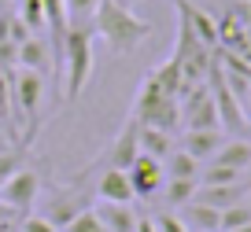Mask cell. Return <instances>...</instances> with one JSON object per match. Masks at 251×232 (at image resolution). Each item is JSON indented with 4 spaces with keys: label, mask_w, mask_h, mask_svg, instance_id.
<instances>
[{
    "label": "cell",
    "mask_w": 251,
    "mask_h": 232,
    "mask_svg": "<svg viewBox=\"0 0 251 232\" xmlns=\"http://www.w3.org/2000/svg\"><path fill=\"white\" fill-rule=\"evenodd\" d=\"M45 93L48 81L37 70L15 67L11 70V103H15V122H19V147L30 151L45 125Z\"/></svg>",
    "instance_id": "6da1fadb"
},
{
    "label": "cell",
    "mask_w": 251,
    "mask_h": 232,
    "mask_svg": "<svg viewBox=\"0 0 251 232\" xmlns=\"http://www.w3.org/2000/svg\"><path fill=\"white\" fill-rule=\"evenodd\" d=\"M93 30L107 41V48L115 55H133L137 48L151 37V23H144L141 15H133L122 0H100Z\"/></svg>",
    "instance_id": "7a4b0ae2"
},
{
    "label": "cell",
    "mask_w": 251,
    "mask_h": 232,
    "mask_svg": "<svg viewBox=\"0 0 251 232\" xmlns=\"http://www.w3.org/2000/svg\"><path fill=\"white\" fill-rule=\"evenodd\" d=\"M93 26H71L63 41V81H59V100L78 103L85 93L89 77L96 70V52H93Z\"/></svg>",
    "instance_id": "3957f363"
},
{
    "label": "cell",
    "mask_w": 251,
    "mask_h": 232,
    "mask_svg": "<svg viewBox=\"0 0 251 232\" xmlns=\"http://www.w3.org/2000/svg\"><path fill=\"white\" fill-rule=\"evenodd\" d=\"M37 203H41L37 214L48 217V221L63 232L78 214H85V210H89V203H93V177L78 173V177L67 181V185H48V192H41Z\"/></svg>",
    "instance_id": "277c9868"
},
{
    "label": "cell",
    "mask_w": 251,
    "mask_h": 232,
    "mask_svg": "<svg viewBox=\"0 0 251 232\" xmlns=\"http://www.w3.org/2000/svg\"><path fill=\"white\" fill-rule=\"evenodd\" d=\"M41 192H45V166L26 159V162L8 177V185L0 188V199L8 203V207L15 210L19 217H26V214H33V207H37Z\"/></svg>",
    "instance_id": "5b68a950"
},
{
    "label": "cell",
    "mask_w": 251,
    "mask_h": 232,
    "mask_svg": "<svg viewBox=\"0 0 251 232\" xmlns=\"http://www.w3.org/2000/svg\"><path fill=\"white\" fill-rule=\"evenodd\" d=\"M137 155H141V125L129 118V122L115 133V140L103 147V155L96 159V166H85V170L89 173H93V170L96 173H100V170H129Z\"/></svg>",
    "instance_id": "8992f818"
},
{
    "label": "cell",
    "mask_w": 251,
    "mask_h": 232,
    "mask_svg": "<svg viewBox=\"0 0 251 232\" xmlns=\"http://www.w3.org/2000/svg\"><path fill=\"white\" fill-rule=\"evenodd\" d=\"M181 122H185V129H222L218 111H214V96L207 85H192V93L181 103Z\"/></svg>",
    "instance_id": "52a82bcc"
},
{
    "label": "cell",
    "mask_w": 251,
    "mask_h": 232,
    "mask_svg": "<svg viewBox=\"0 0 251 232\" xmlns=\"http://www.w3.org/2000/svg\"><path fill=\"white\" fill-rule=\"evenodd\" d=\"M126 173H129V185H133L137 199H151V195H159V192H163V185H166L163 162L151 159V155H144V151L133 159V166H129Z\"/></svg>",
    "instance_id": "ba28073f"
},
{
    "label": "cell",
    "mask_w": 251,
    "mask_h": 232,
    "mask_svg": "<svg viewBox=\"0 0 251 232\" xmlns=\"http://www.w3.org/2000/svg\"><path fill=\"white\" fill-rule=\"evenodd\" d=\"M214 96V111H218V122L226 133H236L240 137L244 133V122H248V115H244V103L236 100L233 93H229V85L222 81V70H214V85H207Z\"/></svg>",
    "instance_id": "9c48e42d"
},
{
    "label": "cell",
    "mask_w": 251,
    "mask_h": 232,
    "mask_svg": "<svg viewBox=\"0 0 251 232\" xmlns=\"http://www.w3.org/2000/svg\"><path fill=\"white\" fill-rule=\"evenodd\" d=\"M93 195L100 203H137L126 170H100L96 173V185H93Z\"/></svg>",
    "instance_id": "30bf717a"
},
{
    "label": "cell",
    "mask_w": 251,
    "mask_h": 232,
    "mask_svg": "<svg viewBox=\"0 0 251 232\" xmlns=\"http://www.w3.org/2000/svg\"><path fill=\"white\" fill-rule=\"evenodd\" d=\"M222 144H226V133H222V129H185L181 140H177V147L188 151L196 162H211Z\"/></svg>",
    "instance_id": "8fae6325"
},
{
    "label": "cell",
    "mask_w": 251,
    "mask_h": 232,
    "mask_svg": "<svg viewBox=\"0 0 251 232\" xmlns=\"http://www.w3.org/2000/svg\"><path fill=\"white\" fill-rule=\"evenodd\" d=\"M15 67L37 70V74L52 77V48H48V37H30L15 48Z\"/></svg>",
    "instance_id": "7c38bea8"
},
{
    "label": "cell",
    "mask_w": 251,
    "mask_h": 232,
    "mask_svg": "<svg viewBox=\"0 0 251 232\" xmlns=\"http://www.w3.org/2000/svg\"><path fill=\"white\" fill-rule=\"evenodd\" d=\"M96 217L103 221V229L107 232H133L137 229V207L133 203H96Z\"/></svg>",
    "instance_id": "4fadbf2b"
},
{
    "label": "cell",
    "mask_w": 251,
    "mask_h": 232,
    "mask_svg": "<svg viewBox=\"0 0 251 232\" xmlns=\"http://www.w3.org/2000/svg\"><path fill=\"white\" fill-rule=\"evenodd\" d=\"M177 217L185 221L188 232H218V221H222V210L207 207V203H185V207L177 210Z\"/></svg>",
    "instance_id": "5bb4252c"
},
{
    "label": "cell",
    "mask_w": 251,
    "mask_h": 232,
    "mask_svg": "<svg viewBox=\"0 0 251 232\" xmlns=\"http://www.w3.org/2000/svg\"><path fill=\"white\" fill-rule=\"evenodd\" d=\"M240 199H248V185H200L196 192V203H207L214 210H226Z\"/></svg>",
    "instance_id": "9a60e30c"
},
{
    "label": "cell",
    "mask_w": 251,
    "mask_h": 232,
    "mask_svg": "<svg viewBox=\"0 0 251 232\" xmlns=\"http://www.w3.org/2000/svg\"><path fill=\"white\" fill-rule=\"evenodd\" d=\"M0 133L19 147V122H15V103H11V70L0 67Z\"/></svg>",
    "instance_id": "2e32d148"
},
{
    "label": "cell",
    "mask_w": 251,
    "mask_h": 232,
    "mask_svg": "<svg viewBox=\"0 0 251 232\" xmlns=\"http://www.w3.org/2000/svg\"><path fill=\"white\" fill-rule=\"evenodd\" d=\"M177 11L185 15V23L192 26V33H196L200 41H203V48H211V45H218V23H214L207 11H200V8H192V4H177Z\"/></svg>",
    "instance_id": "e0dca14e"
},
{
    "label": "cell",
    "mask_w": 251,
    "mask_h": 232,
    "mask_svg": "<svg viewBox=\"0 0 251 232\" xmlns=\"http://www.w3.org/2000/svg\"><path fill=\"white\" fill-rule=\"evenodd\" d=\"M200 192V181H181V177H166L163 192H159V199H163L166 210H181L185 203H192Z\"/></svg>",
    "instance_id": "ac0fdd59"
},
{
    "label": "cell",
    "mask_w": 251,
    "mask_h": 232,
    "mask_svg": "<svg viewBox=\"0 0 251 232\" xmlns=\"http://www.w3.org/2000/svg\"><path fill=\"white\" fill-rule=\"evenodd\" d=\"M174 147H177V144H174V133L155 129V125H141V151H144V155H151V159L166 162Z\"/></svg>",
    "instance_id": "d6986e66"
},
{
    "label": "cell",
    "mask_w": 251,
    "mask_h": 232,
    "mask_svg": "<svg viewBox=\"0 0 251 232\" xmlns=\"http://www.w3.org/2000/svg\"><path fill=\"white\" fill-rule=\"evenodd\" d=\"M211 162H218V166H233V170H248V162H251V144L244 137H233V140H226V144L218 147V155H214Z\"/></svg>",
    "instance_id": "ffe728a7"
},
{
    "label": "cell",
    "mask_w": 251,
    "mask_h": 232,
    "mask_svg": "<svg viewBox=\"0 0 251 232\" xmlns=\"http://www.w3.org/2000/svg\"><path fill=\"white\" fill-rule=\"evenodd\" d=\"M166 177H181V181H200V170H203V162H196L188 151H181V147H174L170 159L163 162Z\"/></svg>",
    "instance_id": "44dd1931"
},
{
    "label": "cell",
    "mask_w": 251,
    "mask_h": 232,
    "mask_svg": "<svg viewBox=\"0 0 251 232\" xmlns=\"http://www.w3.org/2000/svg\"><path fill=\"white\" fill-rule=\"evenodd\" d=\"M244 225H251V199H240V203L222 210L218 232H236V229H244Z\"/></svg>",
    "instance_id": "7402d4cb"
},
{
    "label": "cell",
    "mask_w": 251,
    "mask_h": 232,
    "mask_svg": "<svg viewBox=\"0 0 251 232\" xmlns=\"http://www.w3.org/2000/svg\"><path fill=\"white\" fill-rule=\"evenodd\" d=\"M200 185H244V173L233 170V166L207 162L203 170H200Z\"/></svg>",
    "instance_id": "603a6c76"
},
{
    "label": "cell",
    "mask_w": 251,
    "mask_h": 232,
    "mask_svg": "<svg viewBox=\"0 0 251 232\" xmlns=\"http://www.w3.org/2000/svg\"><path fill=\"white\" fill-rule=\"evenodd\" d=\"M67 4V23L71 26H93L96 11H100V0H63Z\"/></svg>",
    "instance_id": "cb8c5ba5"
},
{
    "label": "cell",
    "mask_w": 251,
    "mask_h": 232,
    "mask_svg": "<svg viewBox=\"0 0 251 232\" xmlns=\"http://www.w3.org/2000/svg\"><path fill=\"white\" fill-rule=\"evenodd\" d=\"M15 15L23 19L37 37H45L48 23H45V4H41V0H19V11H15Z\"/></svg>",
    "instance_id": "d4e9b609"
},
{
    "label": "cell",
    "mask_w": 251,
    "mask_h": 232,
    "mask_svg": "<svg viewBox=\"0 0 251 232\" xmlns=\"http://www.w3.org/2000/svg\"><path fill=\"white\" fill-rule=\"evenodd\" d=\"M30 159V151H23V147H15V144H8V147H0V188L8 185V177L19 170V166Z\"/></svg>",
    "instance_id": "484cf974"
},
{
    "label": "cell",
    "mask_w": 251,
    "mask_h": 232,
    "mask_svg": "<svg viewBox=\"0 0 251 232\" xmlns=\"http://www.w3.org/2000/svg\"><path fill=\"white\" fill-rule=\"evenodd\" d=\"M63 232H107V229H103V221H100V217H96V210L89 207L85 214H78V217H74V221L67 225V229H63Z\"/></svg>",
    "instance_id": "4316f807"
},
{
    "label": "cell",
    "mask_w": 251,
    "mask_h": 232,
    "mask_svg": "<svg viewBox=\"0 0 251 232\" xmlns=\"http://www.w3.org/2000/svg\"><path fill=\"white\" fill-rule=\"evenodd\" d=\"M30 37H37V33L30 30V26L23 23V19L15 15V11H8V45H23V41H30Z\"/></svg>",
    "instance_id": "83f0119b"
},
{
    "label": "cell",
    "mask_w": 251,
    "mask_h": 232,
    "mask_svg": "<svg viewBox=\"0 0 251 232\" xmlns=\"http://www.w3.org/2000/svg\"><path fill=\"white\" fill-rule=\"evenodd\" d=\"M19 232H59L48 217H41L37 210L33 214H26V217H19Z\"/></svg>",
    "instance_id": "f1b7e54d"
},
{
    "label": "cell",
    "mask_w": 251,
    "mask_h": 232,
    "mask_svg": "<svg viewBox=\"0 0 251 232\" xmlns=\"http://www.w3.org/2000/svg\"><path fill=\"white\" fill-rule=\"evenodd\" d=\"M151 217H155V229L159 232H188L185 221L177 217V210H159V214H151Z\"/></svg>",
    "instance_id": "f546056e"
},
{
    "label": "cell",
    "mask_w": 251,
    "mask_h": 232,
    "mask_svg": "<svg viewBox=\"0 0 251 232\" xmlns=\"http://www.w3.org/2000/svg\"><path fill=\"white\" fill-rule=\"evenodd\" d=\"M133 232H159L155 229V217H151V214H141V217H137V229Z\"/></svg>",
    "instance_id": "4dcf8cb0"
},
{
    "label": "cell",
    "mask_w": 251,
    "mask_h": 232,
    "mask_svg": "<svg viewBox=\"0 0 251 232\" xmlns=\"http://www.w3.org/2000/svg\"><path fill=\"white\" fill-rule=\"evenodd\" d=\"M15 221H19V214H15L4 199H0V225H15Z\"/></svg>",
    "instance_id": "1f68e13d"
},
{
    "label": "cell",
    "mask_w": 251,
    "mask_h": 232,
    "mask_svg": "<svg viewBox=\"0 0 251 232\" xmlns=\"http://www.w3.org/2000/svg\"><path fill=\"white\" fill-rule=\"evenodd\" d=\"M240 137H244V140H248V144H251V118H248V122H244V133H240Z\"/></svg>",
    "instance_id": "d6a6232c"
},
{
    "label": "cell",
    "mask_w": 251,
    "mask_h": 232,
    "mask_svg": "<svg viewBox=\"0 0 251 232\" xmlns=\"http://www.w3.org/2000/svg\"><path fill=\"white\" fill-rule=\"evenodd\" d=\"M0 232H19V221L15 225H0Z\"/></svg>",
    "instance_id": "836d02e7"
},
{
    "label": "cell",
    "mask_w": 251,
    "mask_h": 232,
    "mask_svg": "<svg viewBox=\"0 0 251 232\" xmlns=\"http://www.w3.org/2000/svg\"><path fill=\"white\" fill-rule=\"evenodd\" d=\"M244 185L251 188V162H248V170H244Z\"/></svg>",
    "instance_id": "e575fe53"
},
{
    "label": "cell",
    "mask_w": 251,
    "mask_h": 232,
    "mask_svg": "<svg viewBox=\"0 0 251 232\" xmlns=\"http://www.w3.org/2000/svg\"><path fill=\"white\" fill-rule=\"evenodd\" d=\"M8 144H11V140H8V137H4V133H0V147H8Z\"/></svg>",
    "instance_id": "d590c367"
},
{
    "label": "cell",
    "mask_w": 251,
    "mask_h": 232,
    "mask_svg": "<svg viewBox=\"0 0 251 232\" xmlns=\"http://www.w3.org/2000/svg\"><path fill=\"white\" fill-rule=\"evenodd\" d=\"M4 11H8V0H0V15H4Z\"/></svg>",
    "instance_id": "8d00e7d4"
},
{
    "label": "cell",
    "mask_w": 251,
    "mask_h": 232,
    "mask_svg": "<svg viewBox=\"0 0 251 232\" xmlns=\"http://www.w3.org/2000/svg\"><path fill=\"white\" fill-rule=\"evenodd\" d=\"M236 232H251V225H244V229H236Z\"/></svg>",
    "instance_id": "74e56055"
},
{
    "label": "cell",
    "mask_w": 251,
    "mask_h": 232,
    "mask_svg": "<svg viewBox=\"0 0 251 232\" xmlns=\"http://www.w3.org/2000/svg\"><path fill=\"white\" fill-rule=\"evenodd\" d=\"M248 192H251V188H248Z\"/></svg>",
    "instance_id": "f35d334b"
}]
</instances>
